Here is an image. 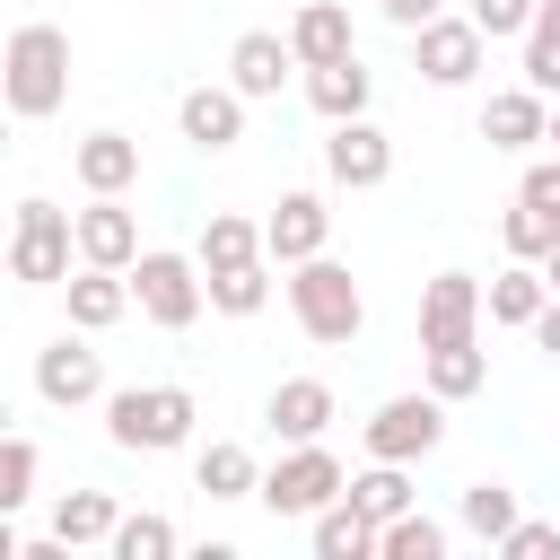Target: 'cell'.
<instances>
[{"label": "cell", "instance_id": "6da1fadb", "mask_svg": "<svg viewBox=\"0 0 560 560\" xmlns=\"http://www.w3.org/2000/svg\"><path fill=\"white\" fill-rule=\"evenodd\" d=\"M289 306H298V324H306L315 341H350V332H359V315H368V306H359V280H350L341 262H315V254L298 262Z\"/></svg>", "mask_w": 560, "mask_h": 560}, {"label": "cell", "instance_id": "7a4b0ae2", "mask_svg": "<svg viewBox=\"0 0 560 560\" xmlns=\"http://www.w3.org/2000/svg\"><path fill=\"white\" fill-rule=\"evenodd\" d=\"M61 70H70L61 26H18L9 35V105L18 114H52L61 105Z\"/></svg>", "mask_w": 560, "mask_h": 560}, {"label": "cell", "instance_id": "3957f363", "mask_svg": "<svg viewBox=\"0 0 560 560\" xmlns=\"http://www.w3.org/2000/svg\"><path fill=\"white\" fill-rule=\"evenodd\" d=\"M105 420H114V446H175L192 429V394L184 385H131L105 402Z\"/></svg>", "mask_w": 560, "mask_h": 560}, {"label": "cell", "instance_id": "277c9868", "mask_svg": "<svg viewBox=\"0 0 560 560\" xmlns=\"http://www.w3.org/2000/svg\"><path fill=\"white\" fill-rule=\"evenodd\" d=\"M341 490H350V481H341V464L306 438V446H298V455H280V472L262 481V508H271V516H315V508H332Z\"/></svg>", "mask_w": 560, "mask_h": 560}, {"label": "cell", "instance_id": "5b68a950", "mask_svg": "<svg viewBox=\"0 0 560 560\" xmlns=\"http://www.w3.org/2000/svg\"><path fill=\"white\" fill-rule=\"evenodd\" d=\"M70 236H79V219H61L52 201H26V210H18V236H9V271H18V280H61Z\"/></svg>", "mask_w": 560, "mask_h": 560}, {"label": "cell", "instance_id": "8992f818", "mask_svg": "<svg viewBox=\"0 0 560 560\" xmlns=\"http://www.w3.org/2000/svg\"><path fill=\"white\" fill-rule=\"evenodd\" d=\"M131 298H140V315H149V324H192V315H201V280H192V262H184V254H140Z\"/></svg>", "mask_w": 560, "mask_h": 560}, {"label": "cell", "instance_id": "52a82bcc", "mask_svg": "<svg viewBox=\"0 0 560 560\" xmlns=\"http://www.w3.org/2000/svg\"><path fill=\"white\" fill-rule=\"evenodd\" d=\"M438 429H446V420H438V394H394V402L368 420V446L402 464V455H429V446H438Z\"/></svg>", "mask_w": 560, "mask_h": 560}, {"label": "cell", "instance_id": "ba28073f", "mask_svg": "<svg viewBox=\"0 0 560 560\" xmlns=\"http://www.w3.org/2000/svg\"><path fill=\"white\" fill-rule=\"evenodd\" d=\"M472 315H481V289H472L464 271H438V280H429V298H420V341H429V350L472 341Z\"/></svg>", "mask_w": 560, "mask_h": 560}, {"label": "cell", "instance_id": "9c48e42d", "mask_svg": "<svg viewBox=\"0 0 560 560\" xmlns=\"http://www.w3.org/2000/svg\"><path fill=\"white\" fill-rule=\"evenodd\" d=\"M376 542H385V525H376L350 490H341L332 508H315V551H324V560H368Z\"/></svg>", "mask_w": 560, "mask_h": 560}, {"label": "cell", "instance_id": "30bf717a", "mask_svg": "<svg viewBox=\"0 0 560 560\" xmlns=\"http://www.w3.org/2000/svg\"><path fill=\"white\" fill-rule=\"evenodd\" d=\"M472 61H481V26L472 18H429L420 26V70L429 79H472Z\"/></svg>", "mask_w": 560, "mask_h": 560}, {"label": "cell", "instance_id": "8fae6325", "mask_svg": "<svg viewBox=\"0 0 560 560\" xmlns=\"http://www.w3.org/2000/svg\"><path fill=\"white\" fill-rule=\"evenodd\" d=\"M324 228H332V210H324L315 192H289V201L262 219V236H271V254H280V262H306V254L324 245Z\"/></svg>", "mask_w": 560, "mask_h": 560}, {"label": "cell", "instance_id": "7c38bea8", "mask_svg": "<svg viewBox=\"0 0 560 560\" xmlns=\"http://www.w3.org/2000/svg\"><path fill=\"white\" fill-rule=\"evenodd\" d=\"M262 411H271V429H280V438H298V446H306V438L332 420V385H324V376H289V385H271V402H262Z\"/></svg>", "mask_w": 560, "mask_h": 560}, {"label": "cell", "instance_id": "4fadbf2b", "mask_svg": "<svg viewBox=\"0 0 560 560\" xmlns=\"http://www.w3.org/2000/svg\"><path fill=\"white\" fill-rule=\"evenodd\" d=\"M289 44H298V61H306V70L350 61V18H341L332 0H306V9H298V26H289Z\"/></svg>", "mask_w": 560, "mask_h": 560}, {"label": "cell", "instance_id": "5bb4252c", "mask_svg": "<svg viewBox=\"0 0 560 560\" xmlns=\"http://www.w3.org/2000/svg\"><path fill=\"white\" fill-rule=\"evenodd\" d=\"M324 158H332V175H341V184H376V175L394 166L385 131H376V122H359V114H350V122L332 131V149H324Z\"/></svg>", "mask_w": 560, "mask_h": 560}, {"label": "cell", "instance_id": "9a60e30c", "mask_svg": "<svg viewBox=\"0 0 560 560\" xmlns=\"http://www.w3.org/2000/svg\"><path fill=\"white\" fill-rule=\"evenodd\" d=\"M289 61H298V44H280V35H236V52H228V70H236V96H271Z\"/></svg>", "mask_w": 560, "mask_h": 560}, {"label": "cell", "instance_id": "2e32d148", "mask_svg": "<svg viewBox=\"0 0 560 560\" xmlns=\"http://www.w3.org/2000/svg\"><path fill=\"white\" fill-rule=\"evenodd\" d=\"M131 245H140V228H131V210H114V201H96V210H79V254H88V262H105V271H122V262H131Z\"/></svg>", "mask_w": 560, "mask_h": 560}, {"label": "cell", "instance_id": "e0dca14e", "mask_svg": "<svg viewBox=\"0 0 560 560\" xmlns=\"http://www.w3.org/2000/svg\"><path fill=\"white\" fill-rule=\"evenodd\" d=\"M35 385H44L52 402H88V394H96V350H88V341H52V350L35 359Z\"/></svg>", "mask_w": 560, "mask_h": 560}, {"label": "cell", "instance_id": "ac0fdd59", "mask_svg": "<svg viewBox=\"0 0 560 560\" xmlns=\"http://www.w3.org/2000/svg\"><path fill=\"white\" fill-rule=\"evenodd\" d=\"M481 140H499V149L542 140V88H508V96H490V105H481Z\"/></svg>", "mask_w": 560, "mask_h": 560}, {"label": "cell", "instance_id": "d6986e66", "mask_svg": "<svg viewBox=\"0 0 560 560\" xmlns=\"http://www.w3.org/2000/svg\"><path fill=\"white\" fill-rule=\"evenodd\" d=\"M114 525H122V516H114L105 490H70V499L52 508V542H61V551H70V542H114Z\"/></svg>", "mask_w": 560, "mask_h": 560}, {"label": "cell", "instance_id": "ffe728a7", "mask_svg": "<svg viewBox=\"0 0 560 560\" xmlns=\"http://www.w3.org/2000/svg\"><path fill=\"white\" fill-rule=\"evenodd\" d=\"M236 122H245V105H236L228 88H192V96H184V140L228 149V140H236Z\"/></svg>", "mask_w": 560, "mask_h": 560}, {"label": "cell", "instance_id": "44dd1931", "mask_svg": "<svg viewBox=\"0 0 560 560\" xmlns=\"http://www.w3.org/2000/svg\"><path fill=\"white\" fill-rule=\"evenodd\" d=\"M131 166H140V149H131L122 131L79 140V184H88V192H122V184H131Z\"/></svg>", "mask_w": 560, "mask_h": 560}, {"label": "cell", "instance_id": "7402d4cb", "mask_svg": "<svg viewBox=\"0 0 560 560\" xmlns=\"http://www.w3.org/2000/svg\"><path fill=\"white\" fill-rule=\"evenodd\" d=\"M306 96H315L332 122H350V114L368 105V70H359V61H324V70L306 79Z\"/></svg>", "mask_w": 560, "mask_h": 560}, {"label": "cell", "instance_id": "603a6c76", "mask_svg": "<svg viewBox=\"0 0 560 560\" xmlns=\"http://www.w3.org/2000/svg\"><path fill=\"white\" fill-rule=\"evenodd\" d=\"M262 245H271V236H262L254 219H210V228H201V262H210V271H236V262H254Z\"/></svg>", "mask_w": 560, "mask_h": 560}, {"label": "cell", "instance_id": "cb8c5ba5", "mask_svg": "<svg viewBox=\"0 0 560 560\" xmlns=\"http://www.w3.org/2000/svg\"><path fill=\"white\" fill-rule=\"evenodd\" d=\"M122 306H131V289H122L105 262H88V271L70 280V315H79V324H114Z\"/></svg>", "mask_w": 560, "mask_h": 560}, {"label": "cell", "instance_id": "d4e9b609", "mask_svg": "<svg viewBox=\"0 0 560 560\" xmlns=\"http://www.w3.org/2000/svg\"><path fill=\"white\" fill-rule=\"evenodd\" d=\"M376 551H385V560H438V551H446V525H429V516L402 508V516H385V542H376Z\"/></svg>", "mask_w": 560, "mask_h": 560}, {"label": "cell", "instance_id": "484cf974", "mask_svg": "<svg viewBox=\"0 0 560 560\" xmlns=\"http://www.w3.org/2000/svg\"><path fill=\"white\" fill-rule=\"evenodd\" d=\"M490 315L499 324H534L542 315V271H499L490 280Z\"/></svg>", "mask_w": 560, "mask_h": 560}, {"label": "cell", "instance_id": "4316f807", "mask_svg": "<svg viewBox=\"0 0 560 560\" xmlns=\"http://www.w3.org/2000/svg\"><path fill=\"white\" fill-rule=\"evenodd\" d=\"M350 499L385 525V516H402V508H411V481H402V472H394V455H385L376 472H359V481H350Z\"/></svg>", "mask_w": 560, "mask_h": 560}, {"label": "cell", "instance_id": "83f0119b", "mask_svg": "<svg viewBox=\"0 0 560 560\" xmlns=\"http://www.w3.org/2000/svg\"><path fill=\"white\" fill-rule=\"evenodd\" d=\"M464 525L499 542V534L516 525V490H508V481H472V490H464Z\"/></svg>", "mask_w": 560, "mask_h": 560}, {"label": "cell", "instance_id": "f1b7e54d", "mask_svg": "<svg viewBox=\"0 0 560 560\" xmlns=\"http://www.w3.org/2000/svg\"><path fill=\"white\" fill-rule=\"evenodd\" d=\"M472 385H481V350H472V341L429 350V394H472Z\"/></svg>", "mask_w": 560, "mask_h": 560}, {"label": "cell", "instance_id": "f546056e", "mask_svg": "<svg viewBox=\"0 0 560 560\" xmlns=\"http://www.w3.org/2000/svg\"><path fill=\"white\" fill-rule=\"evenodd\" d=\"M175 551V525L166 516H122L114 525V560H166Z\"/></svg>", "mask_w": 560, "mask_h": 560}, {"label": "cell", "instance_id": "4dcf8cb0", "mask_svg": "<svg viewBox=\"0 0 560 560\" xmlns=\"http://www.w3.org/2000/svg\"><path fill=\"white\" fill-rule=\"evenodd\" d=\"M201 490H210V499L254 490V455H245V446H210V455H201Z\"/></svg>", "mask_w": 560, "mask_h": 560}, {"label": "cell", "instance_id": "1f68e13d", "mask_svg": "<svg viewBox=\"0 0 560 560\" xmlns=\"http://www.w3.org/2000/svg\"><path fill=\"white\" fill-rule=\"evenodd\" d=\"M210 306H228V315H254V306H262V262L210 271Z\"/></svg>", "mask_w": 560, "mask_h": 560}, {"label": "cell", "instance_id": "d6a6232c", "mask_svg": "<svg viewBox=\"0 0 560 560\" xmlns=\"http://www.w3.org/2000/svg\"><path fill=\"white\" fill-rule=\"evenodd\" d=\"M508 245H516V254H551V245H560V219L534 210V201H516V210H508Z\"/></svg>", "mask_w": 560, "mask_h": 560}, {"label": "cell", "instance_id": "836d02e7", "mask_svg": "<svg viewBox=\"0 0 560 560\" xmlns=\"http://www.w3.org/2000/svg\"><path fill=\"white\" fill-rule=\"evenodd\" d=\"M26 481H35V446H26V438H9V446H0V508H18V499H26Z\"/></svg>", "mask_w": 560, "mask_h": 560}, {"label": "cell", "instance_id": "e575fe53", "mask_svg": "<svg viewBox=\"0 0 560 560\" xmlns=\"http://www.w3.org/2000/svg\"><path fill=\"white\" fill-rule=\"evenodd\" d=\"M525 79L560 88V26H542V18H534V44H525Z\"/></svg>", "mask_w": 560, "mask_h": 560}, {"label": "cell", "instance_id": "d590c367", "mask_svg": "<svg viewBox=\"0 0 560 560\" xmlns=\"http://www.w3.org/2000/svg\"><path fill=\"white\" fill-rule=\"evenodd\" d=\"M499 551H508V560H542V551H560V525H508Z\"/></svg>", "mask_w": 560, "mask_h": 560}, {"label": "cell", "instance_id": "8d00e7d4", "mask_svg": "<svg viewBox=\"0 0 560 560\" xmlns=\"http://www.w3.org/2000/svg\"><path fill=\"white\" fill-rule=\"evenodd\" d=\"M525 18H534V0H472V26L481 35H516Z\"/></svg>", "mask_w": 560, "mask_h": 560}, {"label": "cell", "instance_id": "74e56055", "mask_svg": "<svg viewBox=\"0 0 560 560\" xmlns=\"http://www.w3.org/2000/svg\"><path fill=\"white\" fill-rule=\"evenodd\" d=\"M516 201H534V210H551V219H560V166H525Z\"/></svg>", "mask_w": 560, "mask_h": 560}, {"label": "cell", "instance_id": "f35d334b", "mask_svg": "<svg viewBox=\"0 0 560 560\" xmlns=\"http://www.w3.org/2000/svg\"><path fill=\"white\" fill-rule=\"evenodd\" d=\"M385 18H394V26H429V18H438V0H385Z\"/></svg>", "mask_w": 560, "mask_h": 560}, {"label": "cell", "instance_id": "ab89813d", "mask_svg": "<svg viewBox=\"0 0 560 560\" xmlns=\"http://www.w3.org/2000/svg\"><path fill=\"white\" fill-rule=\"evenodd\" d=\"M534 341H542V350L560 359V306H542V315H534Z\"/></svg>", "mask_w": 560, "mask_h": 560}, {"label": "cell", "instance_id": "60d3db41", "mask_svg": "<svg viewBox=\"0 0 560 560\" xmlns=\"http://www.w3.org/2000/svg\"><path fill=\"white\" fill-rule=\"evenodd\" d=\"M542 26H560V0H542Z\"/></svg>", "mask_w": 560, "mask_h": 560}, {"label": "cell", "instance_id": "b9f144b4", "mask_svg": "<svg viewBox=\"0 0 560 560\" xmlns=\"http://www.w3.org/2000/svg\"><path fill=\"white\" fill-rule=\"evenodd\" d=\"M542 280H551V289H560V245H551V271H542Z\"/></svg>", "mask_w": 560, "mask_h": 560}, {"label": "cell", "instance_id": "7bdbcfd3", "mask_svg": "<svg viewBox=\"0 0 560 560\" xmlns=\"http://www.w3.org/2000/svg\"><path fill=\"white\" fill-rule=\"evenodd\" d=\"M551 140H560V122H551Z\"/></svg>", "mask_w": 560, "mask_h": 560}]
</instances>
